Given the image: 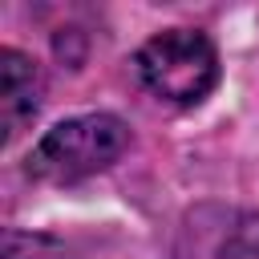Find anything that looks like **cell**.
Listing matches in <instances>:
<instances>
[{"label":"cell","instance_id":"1","mask_svg":"<svg viewBox=\"0 0 259 259\" xmlns=\"http://www.w3.org/2000/svg\"><path fill=\"white\" fill-rule=\"evenodd\" d=\"M130 146V130L113 113H81L65 117L28 154V174L40 182H81L105 166H113Z\"/></svg>","mask_w":259,"mask_h":259},{"label":"cell","instance_id":"2","mask_svg":"<svg viewBox=\"0 0 259 259\" xmlns=\"http://www.w3.org/2000/svg\"><path fill=\"white\" fill-rule=\"evenodd\" d=\"M134 65H138L142 85L154 97L174 101V105L202 101L219 81V53L210 36L198 28H166L150 36L138 49Z\"/></svg>","mask_w":259,"mask_h":259},{"label":"cell","instance_id":"3","mask_svg":"<svg viewBox=\"0 0 259 259\" xmlns=\"http://www.w3.org/2000/svg\"><path fill=\"white\" fill-rule=\"evenodd\" d=\"M40 69L32 57H24L20 49H0V130L4 142H12L40 109Z\"/></svg>","mask_w":259,"mask_h":259},{"label":"cell","instance_id":"4","mask_svg":"<svg viewBox=\"0 0 259 259\" xmlns=\"http://www.w3.org/2000/svg\"><path fill=\"white\" fill-rule=\"evenodd\" d=\"M223 259H259V214L239 219L223 243Z\"/></svg>","mask_w":259,"mask_h":259}]
</instances>
